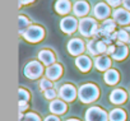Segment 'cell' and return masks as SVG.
<instances>
[{
	"mask_svg": "<svg viewBox=\"0 0 130 121\" xmlns=\"http://www.w3.org/2000/svg\"><path fill=\"white\" fill-rule=\"evenodd\" d=\"M115 28H116V24H115V21L113 19H105L103 21V23H102V29L103 31H106V32H108V33L112 34V32L115 31Z\"/></svg>",
	"mask_w": 130,
	"mask_h": 121,
	"instance_id": "25",
	"label": "cell"
},
{
	"mask_svg": "<svg viewBox=\"0 0 130 121\" xmlns=\"http://www.w3.org/2000/svg\"><path fill=\"white\" fill-rule=\"evenodd\" d=\"M19 21H18V23H19V34H24L26 33V31L31 27V22H29V19L27 18V17H24V15H19V18H18Z\"/></svg>",
	"mask_w": 130,
	"mask_h": 121,
	"instance_id": "22",
	"label": "cell"
},
{
	"mask_svg": "<svg viewBox=\"0 0 130 121\" xmlns=\"http://www.w3.org/2000/svg\"><path fill=\"white\" fill-rule=\"evenodd\" d=\"M108 115L100 107H91L86 112V121H108Z\"/></svg>",
	"mask_w": 130,
	"mask_h": 121,
	"instance_id": "3",
	"label": "cell"
},
{
	"mask_svg": "<svg viewBox=\"0 0 130 121\" xmlns=\"http://www.w3.org/2000/svg\"><path fill=\"white\" fill-rule=\"evenodd\" d=\"M45 121H60V120H59L57 116H52V115H51V116H47V117L45 118Z\"/></svg>",
	"mask_w": 130,
	"mask_h": 121,
	"instance_id": "31",
	"label": "cell"
},
{
	"mask_svg": "<svg viewBox=\"0 0 130 121\" xmlns=\"http://www.w3.org/2000/svg\"><path fill=\"white\" fill-rule=\"evenodd\" d=\"M98 42H100V40L94 38V40H91V41L88 42V45H87L89 54L93 55V56H96V55L100 54V51H98Z\"/></svg>",
	"mask_w": 130,
	"mask_h": 121,
	"instance_id": "24",
	"label": "cell"
},
{
	"mask_svg": "<svg viewBox=\"0 0 130 121\" xmlns=\"http://www.w3.org/2000/svg\"><path fill=\"white\" fill-rule=\"evenodd\" d=\"M42 72H43V68H42L41 63H38V61H31L24 68V75L28 79H37V78H40Z\"/></svg>",
	"mask_w": 130,
	"mask_h": 121,
	"instance_id": "5",
	"label": "cell"
},
{
	"mask_svg": "<svg viewBox=\"0 0 130 121\" xmlns=\"http://www.w3.org/2000/svg\"><path fill=\"white\" fill-rule=\"evenodd\" d=\"M43 36H45V31H43L42 27H38V26H31L26 31V33L23 34V37L28 42H33V43L41 41L43 38Z\"/></svg>",
	"mask_w": 130,
	"mask_h": 121,
	"instance_id": "4",
	"label": "cell"
},
{
	"mask_svg": "<svg viewBox=\"0 0 130 121\" xmlns=\"http://www.w3.org/2000/svg\"><path fill=\"white\" fill-rule=\"evenodd\" d=\"M75 65H77V68H78L80 72L86 73V72H88V70L91 69V66H92V61L89 60L88 56L80 55V56H78L77 60H75Z\"/></svg>",
	"mask_w": 130,
	"mask_h": 121,
	"instance_id": "11",
	"label": "cell"
},
{
	"mask_svg": "<svg viewBox=\"0 0 130 121\" xmlns=\"http://www.w3.org/2000/svg\"><path fill=\"white\" fill-rule=\"evenodd\" d=\"M126 56H127V47H126L124 43L119 42V45L116 46L115 51L111 54V57L115 59V60H119V61H120V60H124Z\"/></svg>",
	"mask_w": 130,
	"mask_h": 121,
	"instance_id": "18",
	"label": "cell"
},
{
	"mask_svg": "<svg viewBox=\"0 0 130 121\" xmlns=\"http://www.w3.org/2000/svg\"><path fill=\"white\" fill-rule=\"evenodd\" d=\"M105 82L108 84V85H113V84H116L117 82H119V78H120V75H119V73L116 72V70H113V69H108L106 73H105Z\"/></svg>",
	"mask_w": 130,
	"mask_h": 121,
	"instance_id": "20",
	"label": "cell"
},
{
	"mask_svg": "<svg viewBox=\"0 0 130 121\" xmlns=\"http://www.w3.org/2000/svg\"><path fill=\"white\" fill-rule=\"evenodd\" d=\"M38 59L41 60L42 64H45V65H47V66H51V65H54V63H55V55H54V52L50 51V50H42V51L38 54Z\"/></svg>",
	"mask_w": 130,
	"mask_h": 121,
	"instance_id": "14",
	"label": "cell"
},
{
	"mask_svg": "<svg viewBox=\"0 0 130 121\" xmlns=\"http://www.w3.org/2000/svg\"><path fill=\"white\" fill-rule=\"evenodd\" d=\"M84 42L79 38H73L68 42V51L74 56H80V54H83L84 51Z\"/></svg>",
	"mask_w": 130,
	"mask_h": 121,
	"instance_id": "7",
	"label": "cell"
},
{
	"mask_svg": "<svg viewBox=\"0 0 130 121\" xmlns=\"http://www.w3.org/2000/svg\"><path fill=\"white\" fill-rule=\"evenodd\" d=\"M73 12L77 17H84L89 12V5H88L87 2H84V0H79V2H77L74 4Z\"/></svg>",
	"mask_w": 130,
	"mask_h": 121,
	"instance_id": "13",
	"label": "cell"
},
{
	"mask_svg": "<svg viewBox=\"0 0 130 121\" xmlns=\"http://www.w3.org/2000/svg\"><path fill=\"white\" fill-rule=\"evenodd\" d=\"M122 5H124V9H126V10L130 12V0H124Z\"/></svg>",
	"mask_w": 130,
	"mask_h": 121,
	"instance_id": "32",
	"label": "cell"
},
{
	"mask_svg": "<svg viewBox=\"0 0 130 121\" xmlns=\"http://www.w3.org/2000/svg\"><path fill=\"white\" fill-rule=\"evenodd\" d=\"M28 108V105H22V106H19V111L21 112H23L24 110H27Z\"/></svg>",
	"mask_w": 130,
	"mask_h": 121,
	"instance_id": "33",
	"label": "cell"
},
{
	"mask_svg": "<svg viewBox=\"0 0 130 121\" xmlns=\"http://www.w3.org/2000/svg\"><path fill=\"white\" fill-rule=\"evenodd\" d=\"M67 121H79V120H77V118H69V120H67Z\"/></svg>",
	"mask_w": 130,
	"mask_h": 121,
	"instance_id": "35",
	"label": "cell"
},
{
	"mask_svg": "<svg viewBox=\"0 0 130 121\" xmlns=\"http://www.w3.org/2000/svg\"><path fill=\"white\" fill-rule=\"evenodd\" d=\"M60 97L62 101H67V102H72L74 101V98L77 97V89L74 85L72 84H65L60 88V92H59Z\"/></svg>",
	"mask_w": 130,
	"mask_h": 121,
	"instance_id": "6",
	"label": "cell"
},
{
	"mask_svg": "<svg viewBox=\"0 0 130 121\" xmlns=\"http://www.w3.org/2000/svg\"><path fill=\"white\" fill-rule=\"evenodd\" d=\"M108 118H110V121H125L126 120V113H125L124 110L115 108L110 112Z\"/></svg>",
	"mask_w": 130,
	"mask_h": 121,
	"instance_id": "21",
	"label": "cell"
},
{
	"mask_svg": "<svg viewBox=\"0 0 130 121\" xmlns=\"http://www.w3.org/2000/svg\"><path fill=\"white\" fill-rule=\"evenodd\" d=\"M126 93L122 91V89H115L112 91V93L110 94V99L112 103H116V105H120V103H124L126 101Z\"/></svg>",
	"mask_w": 130,
	"mask_h": 121,
	"instance_id": "19",
	"label": "cell"
},
{
	"mask_svg": "<svg viewBox=\"0 0 130 121\" xmlns=\"http://www.w3.org/2000/svg\"><path fill=\"white\" fill-rule=\"evenodd\" d=\"M93 13H94V17L97 19H106L108 15H110V8L107 4L105 3H98L94 9H93Z\"/></svg>",
	"mask_w": 130,
	"mask_h": 121,
	"instance_id": "10",
	"label": "cell"
},
{
	"mask_svg": "<svg viewBox=\"0 0 130 121\" xmlns=\"http://www.w3.org/2000/svg\"><path fill=\"white\" fill-rule=\"evenodd\" d=\"M125 29H126V31H127V33H129V36H130V27H126V28H125Z\"/></svg>",
	"mask_w": 130,
	"mask_h": 121,
	"instance_id": "34",
	"label": "cell"
},
{
	"mask_svg": "<svg viewBox=\"0 0 130 121\" xmlns=\"http://www.w3.org/2000/svg\"><path fill=\"white\" fill-rule=\"evenodd\" d=\"M40 88L42 91H48V89H52V83L50 79H41L40 80Z\"/></svg>",
	"mask_w": 130,
	"mask_h": 121,
	"instance_id": "28",
	"label": "cell"
},
{
	"mask_svg": "<svg viewBox=\"0 0 130 121\" xmlns=\"http://www.w3.org/2000/svg\"><path fill=\"white\" fill-rule=\"evenodd\" d=\"M94 65H96V68H97L98 70L105 72V70L110 69V66H111V60H110L108 56L101 55V56H97V57H96Z\"/></svg>",
	"mask_w": 130,
	"mask_h": 121,
	"instance_id": "16",
	"label": "cell"
},
{
	"mask_svg": "<svg viewBox=\"0 0 130 121\" xmlns=\"http://www.w3.org/2000/svg\"><path fill=\"white\" fill-rule=\"evenodd\" d=\"M79 32L84 37L96 36V33L98 32V24L92 18H83L79 22Z\"/></svg>",
	"mask_w": 130,
	"mask_h": 121,
	"instance_id": "2",
	"label": "cell"
},
{
	"mask_svg": "<svg viewBox=\"0 0 130 121\" xmlns=\"http://www.w3.org/2000/svg\"><path fill=\"white\" fill-rule=\"evenodd\" d=\"M50 111L55 115H62L67 111V103L61 99H54L50 103Z\"/></svg>",
	"mask_w": 130,
	"mask_h": 121,
	"instance_id": "15",
	"label": "cell"
},
{
	"mask_svg": "<svg viewBox=\"0 0 130 121\" xmlns=\"http://www.w3.org/2000/svg\"><path fill=\"white\" fill-rule=\"evenodd\" d=\"M45 97H46L47 99H51V101H54V99H55V97H56V92H55L54 89L45 91Z\"/></svg>",
	"mask_w": 130,
	"mask_h": 121,
	"instance_id": "29",
	"label": "cell"
},
{
	"mask_svg": "<svg viewBox=\"0 0 130 121\" xmlns=\"http://www.w3.org/2000/svg\"><path fill=\"white\" fill-rule=\"evenodd\" d=\"M19 121H41L40 116L37 113L33 112H28V113H21L19 115Z\"/></svg>",
	"mask_w": 130,
	"mask_h": 121,
	"instance_id": "26",
	"label": "cell"
},
{
	"mask_svg": "<svg viewBox=\"0 0 130 121\" xmlns=\"http://www.w3.org/2000/svg\"><path fill=\"white\" fill-rule=\"evenodd\" d=\"M79 24H78V22H77V19L74 18V17H65L62 21H61V23H60V28H61V31L62 32H65V33H73L75 29H77V27H78Z\"/></svg>",
	"mask_w": 130,
	"mask_h": 121,
	"instance_id": "8",
	"label": "cell"
},
{
	"mask_svg": "<svg viewBox=\"0 0 130 121\" xmlns=\"http://www.w3.org/2000/svg\"><path fill=\"white\" fill-rule=\"evenodd\" d=\"M113 21L120 26H126L130 23V12L126 9H116L113 10Z\"/></svg>",
	"mask_w": 130,
	"mask_h": 121,
	"instance_id": "9",
	"label": "cell"
},
{
	"mask_svg": "<svg viewBox=\"0 0 130 121\" xmlns=\"http://www.w3.org/2000/svg\"><path fill=\"white\" fill-rule=\"evenodd\" d=\"M62 74V66L59 65V64H54L51 66H48L46 69V77L47 79H51V80H55V79H59Z\"/></svg>",
	"mask_w": 130,
	"mask_h": 121,
	"instance_id": "12",
	"label": "cell"
},
{
	"mask_svg": "<svg viewBox=\"0 0 130 121\" xmlns=\"http://www.w3.org/2000/svg\"><path fill=\"white\" fill-rule=\"evenodd\" d=\"M72 9V4L69 0H57L56 4H55V10L56 13L64 15V14H68Z\"/></svg>",
	"mask_w": 130,
	"mask_h": 121,
	"instance_id": "17",
	"label": "cell"
},
{
	"mask_svg": "<svg viewBox=\"0 0 130 121\" xmlns=\"http://www.w3.org/2000/svg\"><path fill=\"white\" fill-rule=\"evenodd\" d=\"M115 34H116V40H117L119 42H121V43L130 42V36H129V33H127V31H126L125 28H124V29L117 31Z\"/></svg>",
	"mask_w": 130,
	"mask_h": 121,
	"instance_id": "23",
	"label": "cell"
},
{
	"mask_svg": "<svg viewBox=\"0 0 130 121\" xmlns=\"http://www.w3.org/2000/svg\"><path fill=\"white\" fill-rule=\"evenodd\" d=\"M107 3H108L111 7H117V5H120L121 3H124V0H107Z\"/></svg>",
	"mask_w": 130,
	"mask_h": 121,
	"instance_id": "30",
	"label": "cell"
},
{
	"mask_svg": "<svg viewBox=\"0 0 130 121\" xmlns=\"http://www.w3.org/2000/svg\"><path fill=\"white\" fill-rule=\"evenodd\" d=\"M78 96H79V98H80L82 102H84V103H91V102H93V101H96V99L98 98V96H100V89H98L97 85L88 83V84H84V85H82V87L79 88Z\"/></svg>",
	"mask_w": 130,
	"mask_h": 121,
	"instance_id": "1",
	"label": "cell"
},
{
	"mask_svg": "<svg viewBox=\"0 0 130 121\" xmlns=\"http://www.w3.org/2000/svg\"><path fill=\"white\" fill-rule=\"evenodd\" d=\"M28 99H29V93L24 88H19V106L27 105Z\"/></svg>",
	"mask_w": 130,
	"mask_h": 121,
	"instance_id": "27",
	"label": "cell"
}]
</instances>
